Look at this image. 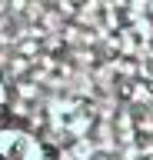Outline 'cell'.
Returning a JSON list of instances; mask_svg holds the SVG:
<instances>
[{
  "label": "cell",
  "instance_id": "obj_5",
  "mask_svg": "<svg viewBox=\"0 0 153 160\" xmlns=\"http://www.w3.org/2000/svg\"><path fill=\"white\" fill-rule=\"evenodd\" d=\"M93 160H100V157H93Z\"/></svg>",
  "mask_w": 153,
  "mask_h": 160
},
{
  "label": "cell",
  "instance_id": "obj_1",
  "mask_svg": "<svg viewBox=\"0 0 153 160\" xmlns=\"http://www.w3.org/2000/svg\"><path fill=\"white\" fill-rule=\"evenodd\" d=\"M0 160H47V153L30 130L0 127Z\"/></svg>",
  "mask_w": 153,
  "mask_h": 160
},
{
  "label": "cell",
  "instance_id": "obj_2",
  "mask_svg": "<svg viewBox=\"0 0 153 160\" xmlns=\"http://www.w3.org/2000/svg\"><path fill=\"white\" fill-rule=\"evenodd\" d=\"M143 77L153 80V53H146V57H143Z\"/></svg>",
  "mask_w": 153,
  "mask_h": 160
},
{
  "label": "cell",
  "instance_id": "obj_3",
  "mask_svg": "<svg viewBox=\"0 0 153 160\" xmlns=\"http://www.w3.org/2000/svg\"><path fill=\"white\" fill-rule=\"evenodd\" d=\"M3 100H7V90H3V83H0V107H3Z\"/></svg>",
  "mask_w": 153,
  "mask_h": 160
},
{
  "label": "cell",
  "instance_id": "obj_4",
  "mask_svg": "<svg viewBox=\"0 0 153 160\" xmlns=\"http://www.w3.org/2000/svg\"><path fill=\"white\" fill-rule=\"evenodd\" d=\"M3 7H7V0H0V10H3Z\"/></svg>",
  "mask_w": 153,
  "mask_h": 160
}]
</instances>
